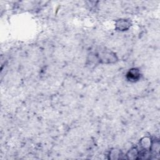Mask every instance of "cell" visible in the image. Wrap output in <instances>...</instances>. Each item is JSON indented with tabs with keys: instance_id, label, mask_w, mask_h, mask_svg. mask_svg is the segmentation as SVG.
<instances>
[{
	"instance_id": "cell-1",
	"label": "cell",
	"mask_w": 160,
	"mask_h": 160,
	"mask_svg": "<svg viewBox=\"0 0 160 160\" xmlns=\"http://www.w3.org/2000/svg\"><path fill=\"white\" fill-rule=\"evenodd\" d=\"M99 64H113L118 61V57L116 53L109 49L102 50L97 52Z\"/></svg>"
},
{
	"instance_id": "cell-2",
	"label": "cell",
	"mask_w": 160,
	"mask_h": 160,
	"mask_svg": "<svg viewBox=\"0 0 160 160\" xmlns=\"http://www.w3.org/2000/svg\"><path fill=\"white\" fill-rule=\"evenodd\" d=\"M142 77V73L141 70L138 68H131L128 70L126 73L125 78L126 79L132 83L138 82Z\"/></svg>"
},
{
	"instance_id": "cell-3",
	"label": "cell",
	"mask_w": 160,
	"mask_h": 160,
	"mask_svg": "<svg viewBox=\"0 0 160 160\" xmlns=\"http://www.w3.org/2000/svg\"><path fill=\"white\" fill-rule=\"evenodd\" d=\"M132 26V22L129 19L119 18L115 21L114 29L118 32L128 31Z\"/></svg>"
},
{
	"instance_id": "cell-4",
	"label": "cell",
	"mask_w": 160,
	"mask_h": 160,
	"mask_svg": "<svg viewBox=\"0 0 160 160\" xmlns=\"http://www.w3.org/2000/svg\"><path fill=\"white\" fill-rule=\"evenodd\" d=\"M152 139L149 136H144L142 137L139 141V149L141 151H149Z\"/></svg>"
},
{
	"instance_id": "cell-5",
	"label": "cell",
	"mask_w": 160,
	"mask_h": 160,
	"mask_svg": "<svg viewBox=\"0 0 160 160\" xmlns=\"http://www.w3.org/2000/svg\"><path fill=\"white\" fill-rule=\"evenodd\" d=\"M140 149L137 146H133L131 148L126 152V158L127 159L134 160L139 159L140 156Z\"/></svg>"
},
{
	"instance_id": "cell-6",
	"label": "cell",
	"mask_w": 160,
	"mask_h": 160,
	"mask_svg": "<svg viewBox=\"0 0 160 160\" xmlns=\"http://www.w3.org/2000/svg\"><path fill=\"white\" fill-rule=\"evenodd\" d=\"M98 64L99 62L97 52H91L88 54L86 59V65L89 68H94Z\"/></svg>"
},
{
	"instance_id": "cell-7",
	"label": "cell",
	"mask_w": 160,
	"mask_h": 160,
	"mask_svg": "<svg viewBox=\"0 0 160 160\" xmlns=\"http://www.w3.org/2000/svg\"><path fill=\"white\" fill-rule=\"evenodd\" d=\"M149 151L151 155H159L160 151V142L158 139H152Z\"/></svg>"
},
{
	"instance_id": "cell-8",
	"label": "cell",
	"mask_w": 160,
	"mask_h": 160,
	"mask_svg": "<svg viewBox=\"0 0 160 160\" xmlns=\"http://www.w3.org/2000/svg\"><path fill=\"white\" fill-rule=\"evenodd\" d=\"M122 156V152L120 149L118 148H112L109 152L108 159L112 160H118L120 159Z\"/></svg>"
}]
</instances>
